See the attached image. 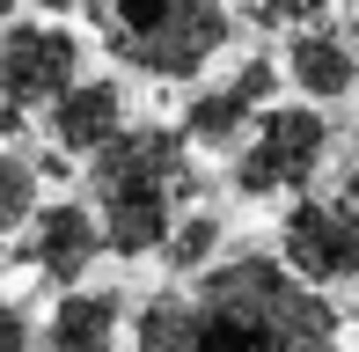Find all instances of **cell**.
<instances>
[{
    "mask_svg": "<svg viewBox=\"0 0 359 352\" xmlns=\"http://www.w3.org/2000/svg\"><path fill=\"white\" fill-rule=\"evenodd\" d=\"M279 264L308 286H359V198H293L279 220Z\"/></svg>",
    "mask_w": 359,
    "mask_h": 352,
    "instance_id": "8992f818",
    "label": "cell"
},
{
    "mask_svg": "<svg viewBox=\"0 0 359 352\" xmlns=\"http://www.w3.org/2000/svg\"><path fill=\"white\" fill-rule=\"evenodd\" d=\"M330 162V118L323 103H271L257 133L235 147V191L242 198H286L308 191Z\"/></svg>",
    "mask_w": 359,
    "mask_h": 352,
    "instance_id": "5b68a950",
    "label": "cell"
},
{
    "mask_svg": "<svg viewBox=\"0 0 359 352\" xmlns=\"http://www.w3.org/2000/svg\"><path fill=\"white\" fill-rule=\"evenodd\" d=\"M198 338V301L184 286H161L133 309V352H191Z\"/></svg>",
    "mask_w": 359,
    "mask_h": 352,
    "instance_id": "7c38bea8",
    "label": "cell"
},
{
    "mask_svg": "<svg viewBox=\"0 0 359 352\" xmlns=\"http://www.w3.org/2000/svg\"><path fill=\"white\" fill-rule=\"evenodd\" d=\"M0 22H15V0H0Z\"/></svg>",
    "mask_w": 359,
    "mask_h": 352,
    "instance_id": "ac0fdd59",
    "label": "cell"
},
{
    "mask_svg": "<svg viewBox=\"0 0 359 352\" xmlns=\"http://www.w3.org/2000/svg\"><path fill=\"white\" fill-rule=\"evenodd\" d=\"M0 271H8V250H0Z\"/></svg>",
    "mask_w": 359,
    "mask_h": 352,
    "instance_id": "ffe728a7",
    "label": "cell"
},
{
    "mask_svg": "<svg viewBox=\"0 0 359 352\" xmlns=\"http://www.w3.org/2000/svg\"><path fill=\"white\" fill-rule=\"evenodd\" d=\"M345 15H352V29H359V0H345Z\"/></svg>",
    "mask_w": 359,
    "mask_h": 352,
    "instance_id": "d6986e66",
    "label": "cell"
},
{
    "mask_svg": "<svg viewBox=\"0 0 359 352\" xmlns=\"http://www.w3.org/2000/svg\"><path fill=\"white\" fill-rule=\"evenodd\" d=\"M37 184H44V162L0 147V243H8V235H22L29 220H37V205H44Z\"/></svg>",
    "mask_w": 359,
    "mask_h": 352,
    "instance_id": "5bb4252c",
    "label": "cell"
},
{
    "mask_svg": "<svg viewBox=\"0 0 359 352\" xmlns=\"http://www.w3.org/2000/svg\"><path fill=\"white\" fill-rule=\"evenodd\" d=\"M184 125H125L88 162V205L103 213L110 257H161L176 220L198 198V162H191Z\"/></svg>",
    "mask_w": 359,
    "mask_h": 352,
    "instance_id": "7a4b0ae2",
    "label": "cell"
},
{
    "mask_svg": "<svg viewBox=\"0 0 359 352\" xmlns=\"http://www.w3.org/2000/svg\"><path fill=\"white\" fill-rule=\"evenodd\" d=\"M29 338H37V323H29V309H22V301H8V294H0V352H29Z\"/></svg>",
    "mask_w": 359,
    "mask_h": 352,
    "instance_id": "2e32d148",
    "label": "cell"
},
{
    "mask_svg": "<svg viewBox=\"0 0 359 352\" xmlns=\"http://www.w3.org/2000/svg\"><path fill=\"white\" fill-rule=\"evenodd\" d=\"M271 88H279V59H242L235 74H220L213 88L191 95L176 125H184V140L198 154H235L257 133V118L271 110Z\"/></svg>",
    "mask_w": 359,
    "mask_h": 352,
    "instance_id": "52a82bcc",
    "label": "cell"
},
{
    "mask_svg": "<svg viewBox=\"0 0 359 352\" xmlns=\"http://www.w3.org/2000/svg\"><path fill=\"white\" fill-rule=\"evenodd\" d=\"M198 338L191 352H345V316L323 301V286L293 279L279 257L242 250L191 279Z\"/></svg>",
    "mask_w": 359,
    "mask_h": 352,
    "instance_id": "6da1fadb",
    "label": "cell"
},
{
    "mask_svg": "<svg viewBox=\"0 0 359 352\" xmlns=\"http://www.w3.org/2000/svg\"><path fill=\"white\" fill-rule=\"evenodd\" d=\"M15 257L37 271L44 286H81L95 271V257H110V235H103V213H95L88 198H44L37 220L22 228V243H15Z\"/></svg>",
    "mask_w": 359,
    "mask_h": 352,
    "instance_id": "ba28073f",
    "label": "cell"
},
{
    "mask_svg": "<svg viewBox=\"0 0 359 352\" xmlns=\"http://www.w3.org/2000/svg\"><path fill=\"white\" fill-rule=\"evenodd\" d=\"M44 352H125V294L118 286H67L44 316Z\"/></svg>",
    "mask_w": 359,
    "mask_h": 352,
    "instance_id": "8fae6325",
    "label": "cell"
},
{
    "mask_svg": "<svg viewBox=\"0 0 359 352\" xmlns=\"http://www.w3.org/2000/svg\"><path fill=\"white\" fill-rule=\"evenodd\" d=\"M118 67L147 81H198L235 44V0H81Z\"/></svg>",
    "mask_w": 359,
    "mask_h": 352,
    "instance_id": "3957f363",
    "label": "cell"
},
{
    "mask_svg": "<svg viewBox=\"0 0 359 352\" xmlns=\"http://www.w3.org/2000/svg\"><path fill=\"white\" fill-rule=\"evenodd\" d=\"M323 8H330V0H235V15H250V22H264V29H301V22H316Z\"/></svg>",
    "mask_w": 359,
    "mask_h": 352,
    "instance_id": "9a60e30c",
    "label": "cell"
},
{
    "mask_svg": "<svg viewBox=\"0 0 359 352\" xmlns=\"http://www.w3.org/2000/svg\"><path fill=\"white\" fill-rule=\"evenodd\" d=\"M220 243H227V228H220V213H213V205H191V213L176 220V235H169V250H161V264H169L176 279H205V271L220 264Z\"/></svg>",
    "mask_w": 359,
    "mask_h": 352,
    "instance_id": "4fadbf2b",
    "label": "cell"
},
{
    "mask_svg": "<svg viewBox=\"0 0 359 352\" xmlns=\"http://www.w3.org/2000/svg\"><path fill=\"white\" fill-rule=\"evenodd\" d=\"M88 67V44L74 22L59 15H15L0 22V133H29L37 110H52L59 95L81 81Z\"/></svg>",
    "mask_w": 359,
    "mask_h": 352,
    "instance_id": "277c9868",
    "label": "cell"
},
{
    "mask_svg": "<svg viewBox=\"0 0 359 352\" xmlns=\"http://www.w3.org/2000/svg\"><path fill=\"white\" fill-rule=\"evenodd\" d=\"M345 198H359V154L345 162Z\"/></svg>",
    "mask_w": 359,
    "mask_h": 352,
    "instance_id": "e0dca14e",
    "label": "cell"
},
{
    "mask_svg": "<svg viewBox=\"0 0 359 352\" xmlns=\"http://www.w3.org/2000/svg\"><path fill=\"white\" fill-rule=\"evenodd\" d=\"M125 125H133V95H125L118 74H81V81L44 110V140H52V154H67V162H95Z\"/></svg>",
    "mask_w": 359,
    "mask_h": 352,
    "instance_id": "9c48e42d",
    "label": "cell"
},
{
    "mask_svg": "<svg viewBox=\"0 0 359 352\" xmlns=\"http://www.w3.org/2000/svg\"><path fill=\"white\" fill-rule=\"evenodd\" d=\"M279 74L301 88V103H345V95H359V44L345 29L301 22V29H286Z\"/></svg>",
    "mask_w": 359,
    "mask_h": 352,
    "instance_id": "30bf717a",
    "label": "cell"
}]
</instances>
